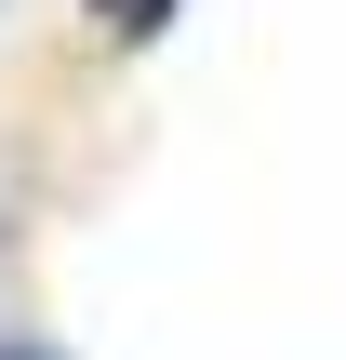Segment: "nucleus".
<instances>
[{"label": "nucleus", "mask_w": 346, "mask_h": 360, "mask_svg": "<svg viewBox=\"0 0 346 360\" xmlns=\"http://www.w3.org/2000/svg\"><path fill=\"white\" fill-rule=\"evenodd\" d=\"M80 13H107V40H160L173 27V0H80Z\"/></svg>", "instance_id": "nucleus-1"}, {"label": "nucleus", "mask_w": 346, "mask_h": 360, "mask_svg": "<svg viewBox=\"0 0 346 360\" xmlns=\"http://www.w3.org/2000/svg\"><path fill=\"white\" fill-rule=\"evenodd\" d=\"M0 360H67V347H13V334H0Z\"/></svg>", "instance_id": "nucleus-2"}]
</instances>
